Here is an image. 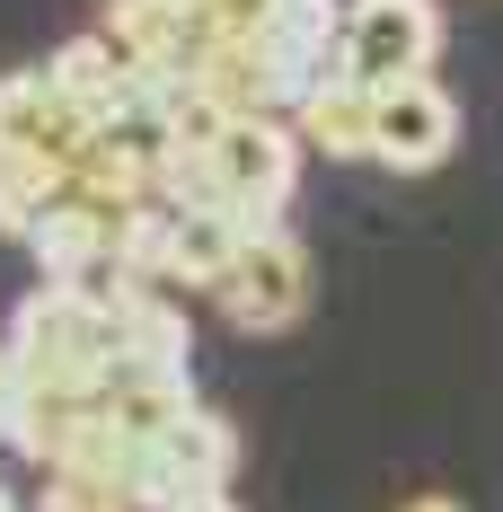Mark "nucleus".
<instances>
[{"label":"nucleus","mask_w":503,"mask_h":512,"mask_svg":"<svg viewBox=\"0 0 503 512\" xmlns=\"http://www.w3.org/2000/svg\"><path fill=\"white\" fill-rule=\"evenodd\" d=\"M9 354L27 371L36 398H98L106 371L124 362V327H115V301H80L62 283H36L18 318H9Z\"/></svg>","instance_id":"nucleus-1"},{"label":"nucleus","mask_w":503,"mask_h":512,"mask_svg":"<svg viewBox=\"0 0 503 512\" xmlns=\"http://www.w3.org/2000/svg\"><path fill=\"white\" fill-rule=\"evenodd\" d=\"M203 159H212L221 212H239L248 230H274L283 204H292V186H301L309 151H301V133H292V115H230Z\"/></svg>","instance_id":"nucleus-2"},{"label":"nucleus","mask_w":503,"mask_h":512,"mask_svg":"<svg viewBox=\"0 0 503 512\" xmlns=\"http://www.w3.org/2000/svg\"><path fill=\"white\" fill-rule=\"evenodd\" d=\"M239 477V433L212 407H195L177 433L142 442V468H133V512H195L212 495H230Z\"/></svg>","instance_id":"nucleus-3"},{"label":"nucleus","mask_w":503,"mask_h":512,"mask_svg":"<svg viewBox=\"0 0 503 512\" xmlns=\"http://www.w3.org/2000/svg\"><path fill=\"white\" fill-rule=\"evenodd\" d=\"M433 53H442L433 0H345V80H362V89L433 80Z\"/></svg>","instance_id":"nucleus-4"},{"label":"nucleus","mask_w":503,"mask_h":512,"mask_svg":"<svg viewBox=\"0 0 503 512\" xmlns=\"http://www.w3.org/2000/svg\"><path fill=\"white\" fill-rule=\"evenodd\" d=\"M221 318L239 327V336H283L292 318L309 309V256L292 230H248V248H239V265L221 274Z\"/></svg>","instance_id":"nucleus-5"},{"label":"nucleus","mask_w":503,"mask_h":512,"mask_svg":"<svg viewBox=\"0 0 503 512\" xmlns=\"http://www.w3.org/2000/svg\"><path fill=\"white\" fill-rule=\"evenodd\" d=\"M89 142H98V115L71 89H53V71H0V159L71 168Z\"/></svg>","instance_id":"nucleus-6"},{"label":"nucleus","mask_w":503,"mask_h":512,"mask_svg":"<svg viewBox=\"0 0 503 512\" xmlns=\"http://www.w3.org/2000/svg\"><path fill=\"white\" fill-rule=\"evenodd\" d=\"M459 151V106L451 89L433 80H398V89H371V159L398 168V177H424Z\"/></svg>","instance_id":"nucleus-7"},{"label":"nucleus","mask_w":503,"mask_h":512,"mask_svg":"<svg viewBox=\"0 0 503 512\" xmlns=\"http://www.w3.org/2000/svg\"><path fill=\"white\" fill-rule=\"evenodd\" d=\"M89 407H98L124 442H159V433H177V424L195 415V380H186V371H151V362H115Z\"/></svg>","instance_id":"nucleus-8"},{"label":"nucleus","mask_w":503,"mask_h":512,"mask_svg":"<svg viewBox=\"0 0 503 512\" xmlns=\"http://www.w3.org/2000/svg\"><path fill=\"white\" fill-rule=\"evenodd\" d=\"M292 133H301L309 159H371V89L362 80H318L301 106H292Z\"/></svg>","instance_id":"nucleus-9"},{"label":"nucleus","mask_w":503,"mask_h":512,"mask_svg":"<svg viewBox=\"0 0 503 512\" xmlns=\"http://www.w3.org/2000/svg\"><path fill=\"white\" fill-rule=\"evenodd\" d=\"M115 327H124V362L186 371V354H195V318H186V301H168L159 283H133V292L115 301Z\"/></svg>","instance_id":"nucleus-10"},{"label":"nucleus","mask_w":503,"mask_h":512,"mask_svg":"<svg viewBox=\"0 0 503 512\" xmlns=\"http://www.w3.org/2000/svg\"><path fill=\"white\" fill-rule=\"evenodd\" d=\"M239 248H248V221H239V212H177V230H168V283L221 292V274L239 265Z\"/></svg>","instance_id":"nucleus-11"},{"label":"nucleus","mask_w":503,"mask_h":512,"mask_svg":"<svg viewBox=\"0 0 503 512\" xmlns=\"http://www.w3.org/2000/svg\"><path fill=\"white\" fill-rule=\"evenodd\" d=\"M71 195V168H53V159H0V239H36V221Z\"/></svg>","instance_id":"nucleus-12"},{"label":"nucleus","mask_w":503,"mask_h":512,"mask_svg":"<svg viewBox=\"0 0 503 512\" xmlns=\"http://www.w3.org/2000/svg\"><path fill=\"white\" fill-rule=\"evenodd\" d=\"M27 512H133L124 486H106V477H71V468H45V495Z\"/></svg>","instance_id":"nucleus-13"},{"label":"nucleus","mask_w":503,"mask_h":512,"mask_svg":"<svg viewBox=\"0 0 503 512\" xmlns=\"http://www.w3.org/2000/svg\"><path fill=\"white\" fill-rule=\"evenodd\" d=\"M18 407H27V371H18V354H9V336H0V442H9V424H18Z\"/></svg>","instance_id":"nucleus-14"},{"label":"nucleus","mask_w":503,"mask_h":512,"mask_svg":"<svg viewBox=\"0 0 503 512\" xmlns=\"http://www.w3.org/2000/svg\"><path fill=\"white\" fill-rule=\"evenodd\" d=\"M398 512H468V504H451V495H415V504H398Z\"/></svg>","instance_id":"nucleus-15"},{"label":"nucleus","mask_w":503,"mask_h":512,"mask_svg":"<svg viewBox=\"0 0 503 512\" xmlns=\"http://www.w3.org/2000/svg\"><path fill=\"white\" fill-rule=\"evenodd\" d=\"M195 512H239V504H230V495H212V504H195Z\"/></svg>","instance_id":"nucleus-16"},{"label":"nucleus","mask_w":503,"mask_h":512,"mask_svg":"<svg viewBox=\"0 0 503 512\" xmlns=\"http://www.w3.org/2000/svg\"><path fill=\"white\" fill-rule=\"evenodd\" d=\"M0 512H27V504H18V495H9V486H0Z\"/></svg>","instance_id":"nucleus-17"},{"label":"nucleus","mask_w":503,"mask_h":512,"mask_svg":"<svg viewBox=\"0 0 503 512\" xmlns=\"http://www.w3.org/2000/svg\"><path fill=\"white\" fill-rule=\"evenodd\" d=\"M106 9H133V0H106Z\"/></svg>","instance_id":"nucleus-18"}]
</instances>
